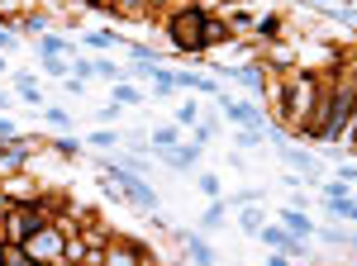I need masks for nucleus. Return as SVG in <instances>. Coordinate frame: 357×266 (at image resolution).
<instances>
[{"label": "nucleus", "mask_w": 357, "mask_h": 266, "mask_svg": "<svg viewBox=\"0 0 357 266\" xmlns=\"http://www.w3.org/2000/svg\"><path fill=\"white\" fill-rule=\"evenodd\" d=\"M357 119V72H338L324 86V109L314 124V143H343Z\"/></svg>", "instance_id": "1"}, {"label": "nucleus", "mask_w": 357, "mask_h": 266, "mask_svg": "<svg viewBox=\"0 0 357 266\" xmlns=\"http://www.w3.org/2000/svg\"><path fill=\"white\" fill-rule=\"evenodd\" d=\"M205 10L195 5V0H186V5H176L172 15H167V33H172V48L176 53H191V57H200L205 53Z\"/></svg>", "instance_id": "2"}, {"label": "nucleus", "mask_w": 357, "mask_h": 266, "mask_svg": "<svg viewBox=\"0 0 357 266\" xmlns=\"http://www.w3.org/2000/svg\"><path fill=\"white\" fill-rule=\"evenodd\" d=\"M20 247L33 257V266L38 262H62V257H67V233H62L57 224H43V228H33Z\"/></svg>", "instance_id": "3"}, {"label": "nucleus", "mask_w": 357, "mask_h": 266, "mask_svg": "<svg viewBox=\"0 0 357 266\" xmlns=\"http://www.w3.org/2000/svg\"><path fill=\"white\" fill-rule=\"evenodd\" d=\"M100 171H114V186L124 190V200H134L138 210H148V214H158V190L148 186L138 171H124V166H110V162H100Z\"/></svg>", "instance_id": "4"}, {"label": "nucleus", "mask_w": 357, "mask_h": 266, "mask_svg": "<svg viewBox=\"0 0 357 266\" xmlns=\"http://www.w3.org/2000/svg\"><path fill=\"white\" fill-rule=\"evenodd\" d=\"M257 238H262V247H272V252H281V257H305L310 247H305V238H296L291 228H281V224H262L257 228Z\"/></svg>", "instance_id": "5"}, {"label": "nucleus", "mask_w": 357, "mask_h": 266, "mask_svg": "<svg viewBox=\"0 0 357 266\" xmlns=\"http://www.w3.org/2000/svg\"><path fill=\"white\" fill-rule=\"evenodd\" d=\"M220 109H224V119L238 124V129H267V109L262 105H243L234 95H220Z\"/></svg>", "instance_id": "6"}, {"label": "nucleus", "mask_w": 357, "mask_h": 266, "mask_svg": "<svg viewBox=\"0 0 357 266\" xmlns=\"http://www.w3.org/2000/svg\"><path fill=\"white\" fill-rule=\"evenodd\" d=\"M267 138H272V148H276V152H281V162H286V166H296V171H305V176H314V171H319V162L310 157L305 148H296V143H291L286 133L267 129Z\"/></svg>", "instance_id": "7"}, {"label": "nucleus", "mask_w": 357, "mask_h": 266, "mask_svg": "<svg viewBox=\"0 0 357 266\" xmlns=\"http://www.w3.org/2000/svg\"><path fill=\"white\" fill-rule=\"evenodd\" d=\"M100 266H143V242H105V252H100Z\"/></svg>", "instance_id": "8"}, {"label": "nucleus", "mask_w": 357, "mask_h": 266, "mask_svg": "<svg viewBox=\"0 0 357 266\" xmlns=\"http://www.w3.org/2000/svg\"><path fill=\"white\" fill-rule=\"evenodd\" d=\"M172 86H176V91H200V95H215V100L224 95L220 81H215V77H200V72H172Z\"/></svg>", "instance_id": "9"}, {"label": "nucleus", "mask_w": 357, "mask_h": 266, "mask_svg": "<svg viewBox=\"0 0 357 266\" xmlns=\"http://www.w3.org/2000/svg\"><path fill=\"white\" fill-rule=\"evenodd\" d=\"M158 162H167V166H176V171H191L195 162H200V148L195 143H181V148H167V152H153Z\"/></svg>", "instance_id": "10"}, {"label": "nucleus", "mask_w": 357, "mask_h": 266, "mask_svg": "<svg viewBox=\"0 0 357 266\" xmlns=\"http://www.w3.org/2000/svg\"><path fill=\"white\" fill-rule=\"evenodd\" d=\"M324 210H329V219L357 224V195H353V190H343V195H324Z\"/></svg>", "instance_id": "11"}, {"label": "nucleus", "mask_w": 357, "mask_h": 266, "mask_svg": "<svg viewBox=\"0 0 357 266\" xmlns=\"http://www.w3.org/2000/svg\"><path fill=\"white\" fill-rule=\"evenodd\" d=\"M15 91H20V95H15V100H24V105L43 109V86H38V81H33V72H20V77H15Z\"/></svg>", "instance_id": "12"}, {"label": "nucleus", "mask_w": 357, "mask_h": 266, "mask_svg": "<svg viewBox=\"0 0 357 266\" xmlns=\"http://www.w3.org/2000/svg\"><path fill=\"white\" fill-rule=\"evenodd\" d=\"M24 162H29V143H24V138H15V143L0 148V171H20Z\"/></svg>", "instance_id": "13"}, {"label": "nucleus", "mask_w": 357, "mask_h": 266, "mask_svg": "<svg viewBox=\"0 0 357 266\" xmlns=\"http://www.w3.org/2000/svg\"><path fill=\"white\" fill-rule=\"evenodd\" d=\"M186 252H191L195 266H215V247H210L205 233H191V238H186Z\"/></svg>", "instance_id": "14"}, {"label": "nucleus", "mask_w": 357, "mask_h": 266, "mask_svg": "<svg viewBox=\"0 0 357 266\" xmlns=\"http://www.w3.org/2000/svg\"><path fill=\"white\" fill-rule=\"evenodd\" d=\"M167 148H181V129H176V124H162V129H153V143H148V152H167Z\"/></svg>", "instance_id": "15"}, {"label": "nucleus", "mask_w": 357, "mask_h": 266, "mask_svg": "<svg viewBox=\"0 0 357 266\" xmlns=\"http://www.w3.org/2000/svg\"><path fill=\"white\" fill-rule=\"evenodd\" d=\"M281 228H291L296 238H314V224H310L301 210H281Z\"/></svg>", "instance_id": "16"}, {"label": "nucleus", "mask_w": 357, "mask_h": 266, "mask_svg": "<svg viewBox=\"0 0 357 266\" xmlns=\"http://www.w3.org/2000/svg\"><path fill=\"white\" fill-rule=\"evenodd\" d=\"M67 48H72V43H67L62 33H43V38H38V53H43V57H62Z\"/></svg>", "instance_id": "17"}, {"label": "nucleus", "mask_w": 357, "mask_h": 266, "mask_svg": "<svg viewBox=\"0 0 357 266\" xmlns=\"http://www.w3.org/2000/svg\"><path fill=\"white\" fill-rule=\"evenodd\" d=\"M229 33H234V29L224 24V19H215V15H210V19H205V48H215V43H224Z\"/></svg>", "instance_id": "18"}, {"label": "nucleus", "mask_w": 357, "mask_h": 266, "mask_svg": "<svg viewBox=\"0 0 357 266\" xmlns=\"http://www.w3.org/2000/svg\"><path fill=\"white\" fill-rule=\"evenodd\" d=\"M262 224H267V219H262L257 205H243V210H238V228H243V233H257Z\"/></svg>", "instance_id": "19"}, {"label": "nucleus", "mask_w": 357, "mask_h": 266, "mask_svg": "<svg viewBox=\"0 0 357 266\" xmlns=\"http://www.w3.org/2000/svg\"><path fill=\"white\" fill-rule=\"evenodd\" d=\"M91 148H100V152L119 148V129H96V133H91Z\"/></svg>", "instance_id": "20"}, {"label": "nucleus", "mask_w": 357, "mask_h": 266, "mask_svg": "<svg viewBox=\"0 0 357 266\" xmlns=\"http://www.w3.org/2000/svg\"><path fill=\"white\" fill-rule=\"evenodd\" d=\"M224 210H229L224 200H210V210H205V219H200V228H205V233H210V228H220V224H224Z\"/></svg>", "instance_id": "21"}, {"label": "nucleus", "mask_w": 357, "mask_h": 266, "mask_svg": "<svg viewBox=\"0 0 357 266\" xmlns=\"http://www.w3.org/2000/svg\"><path fill=\"white\" fill-rule=\"evenodd\" d=\"M20 33H33V38H43V33H48V15H24V19H20Z\"/></svg>", "instance_id": "22"}, {"label": "nucleus", "mask_w": 357, "mask_h": 266, "mask_svg": "<svg viewBox=\"0 0 357 266\" xmlns=\"http://www.w3.org/2000/svg\"><path fill=\"white\" fill-rule=\"evenodd\" d=\"M86 43L105 53V48H119V33H110V29H96V33H86Z\"/></svg>", "instance_id": "23"}, {"label": "nucleus", "mask_w": 357, "mask_h": 266, "mask_svg": "<svg viewBox=\"0 0 357 266\" xmlns=\"http://www.w3.org/2000/svg\"><path fill=\"white\" fill-rule=\"evenodd\" d=\"M191 129H195V138H191V143H195V148H205V143L215 138V129H220V124H215V119H195Z\"/></svg>", "instance_id": "24"}, {"label": "nucleus", "mask_w": 357, "mask_h": 266, "mask_svg": "<svg viewBox=\"0 0 357 266\" xmlns=\"http://www.w3.org/2000/svg\"><path fill=\"white\" fill-rule=\"evenodd\" d=\"M5 266H33V257H29L20 242H5Z\"/></svg>", "instance_id": "25"}, {"label": "nucleus", "mask_w": 357, "mask_h": 266, "mask_svg": "<svg viewBox=\"0 0 357 266\" xmlns=\"http://www.w3.org/2000/svg\"><path fill=\"white\" fill-rule=\"evenodd\" d=\"M138 100H143V91H134L129 81H119V86H114V105H138Z\"/></svg>", "instance_id": "26"}, {"label": "nucleus", "mask_w": 357, "mask_h": 266, "mask_svg": "<svg viewBox=\"0 0 357 266\" xmlns=\"http://www.w3.org/2000/svg\"><path fill=\"white\" fill-rule=\"evenodd\" d=\"M281 33V15H262L257 19V38H276Z\"/></svg>", "instance_id": "27"}, {"label": "nucleus", "mask_w": 357, "mask_h": 266, "mask_svg": "<svg viewBox=\"0 0 357 266\" xmlns=\"http://www.w3.org/2000/svg\"><path fill=\"white\" fill-rule=\"evenodd\" d=\"M53 152L57 157H82V143L77 138H53Z\"/></svg>", "instance_id": "28"}, {"label": "nucleus", "mask_w": 357, "mask_h": 266, "mask_svg": "<svg viewBox=\"0 0 357 266\" xmlns=\"http://www.w3.org/2000/svg\"><path fill=\"white\" fill-rule=\"evenodd\" d=\"M43 72H48V77H57V81H67V77H72V67H67L62 57H43Z\"/></svg>", "instance_id": "29"}, {"label": "nucleus", "mask_w": 357, "mask_h": 266, "mask_svg": "<svg viewBox=\"0 0 357 266\" xmlns=\"http://www.w3.org/2000/svg\"><path fill=\"white\" fill-rule=\"evenodd\" d=\"M262 138H267L262 129H238V133H234V143H238V148H257Z\"/></svg>", "instance_id": "30"}, {"label": "nucleus", "mask_w": 357, "mask_h": 266, "mask_svg": "<svg viewBox=\"0 0 357 266\" xmlns=\"http://www.w3.org/2000/svg\"><path fill=\"white\" fill-rule=\"evenodd\" d=\"M43 119H48V124H53V129H72V114H67V109H43Z\"/></svg>", "instance_id": "31"}, {"label": "nucleus", "mask_w": 357, "mask_h": 266, "mask_svg": "<svg viewBox=\"0 0 357 266\" xmlns=\"http://www.w3.org/2000/svg\"><path fill=\"white\" fill-rule=\"evenodd\" d=\"M96 77H105V81H114V77H124V67H114L110 57H96Z\"/></svg>", "instance_id": "32"}, {"label": "nucleus", "mask_w": 357, "mask_h": 266, "mask_svg": "<svg viewBox=\"0 0 357 266\" xmlns=\"http://www.w3.org/2000/svg\"><path fill=\"white\" fill-rule=\"evenodd\" d=\"M195 119H200V105H195V100L176 105V124H195Z\"/></svg>", "instance_id": "33"}, {"label": "nucleus", "mask_w": 357, "mask_h": 266, "mask_svg": "<svg viewBox=\"0 0 357 266\" xmlns=\"http://www.w3.org/2000/svg\"><path fill=\"white\" fill-rule=\"evenodd\" d=\"M200 190H205L210 200H220V176H215V171H200Z\"/></svg>", "instance_id": "34"}, {"label": "nucleus", "mask_w": 357, "mask_h": 266, "mask_svg": "<svg viewBox=\"0 0 357 266\" xmlns=\"http://www.w3.org/2000/svg\"><path fill=\"white\" fill-rule=\"evenodd\" d=\"M15 138H20V129H15V119H5V114H0V143H15Z\"/></svg>", "instance_id": "35"}, {"label": "nucleus", "mask_w": 357, "mask_h": 266, "mask_svg": "<svg viewBox=\"0 0 357 266\" xmlns=\"http://www.w3.org/2000/svg\"><path fill=\"white\" fill-rule=\"evenodd\" d=\"M15 43H20V33H15V29H5V24H0V53H10Z\"/></svg>", "instance_id": "36"}, {"label": "nucleus", "mask_w": 357, "mask_h": 266, "mask_svg": "<svg viewBox=\"0 0 357 266\" xmlns=\"http://www.w3.org/2000/svg\"><path fill=\"white\" fill-rule=\"evenodd\" d=\"M114 114H119V105H114V100H110V105H100V114H96V119H100V124H110Z\"/></svg>", "instance_id": "37"}, {"label": "nucleus", "mask_w": 357, "mask_h": 266, "mask_svg": "<svg viewBox=\"0 0 357 266\" xmlns=\"http://www.w3.org/2000/svg\"><path fill=\"white\" fill-rule=\"evenodd\" d=\"M267 266H291V257H281V252H272V257H267Z\"/></svg>", "instance_id": "38"}, {"label": "nucleus", "mask_w": 357, "mask_h": 266, "mask_svg": "<svg viewBox=\"0 0 357 266\" xmlns=\"http://www.w3.org/2000/svg\"><path fill=\"white\" fill-rule=\"evenodd\" d=\"M10 105H15V95H5V91H0V114H5Z\"/></svg>", "instance_id": "39"}, {"label": "nucleus", "mask_w": 357, "mask_h": 266, "mask_svg": "<svg viewBox=\"0 0 357 266\" xmlns=\"http://www.w3.org/2000/svg\"><path fill=\"white\" fill-rule=\"evenodd\" d=\"M143 5H148V10H158V5H167V0H143Z\"/></svg>", "instance_id": "40"}, {"label": "nucleus", "mask_w": 357, "mask_h": 266, "mask_svg": "<svg viewBox=\"0 0 357 266\" xmlns=\"http://www.w3.org/2000/svg\"><path fill=\"white\" fill-rule=\"evenodd\" d=\"M348 247H357V228H353V233H348Z\"/></svg>", "instance_id": "41"}, {"label": "nucleus", "mask_w": 357, "mask_h": 266, "mask_svg": "<svg viewBox=\"0 0 357 266\" xmlns=\"http://www.w3.org/2000/svg\"><path fill=\"white\" fill-rule=\"evenodd\" d=\"M5 72H10V62H5V57H0V77H5Z\"/></svg>", "instance_id": "42"}, {"label": "nucleus", "mask_w": 357, "mask_h": 266, "mask_svg": "<svg viewBox=\"0 0 357 266\" xmlns=\"http://www.w3.org/2000/svg\"><path fill=\"white\" fill-rule=\"evenodd\" d=\"M348 24H353V29H357V5H353V19H348Z\"/></svg>", "instance_id": "43"}, {"label": "nucleus", "mask_w": 357, "mask_h": 266, "mask_svg": "<svg viewBox=\"0 0 357 266\" xmlns=\"http://www.w3.org/2000/svg\"><path fill=\"white\" fill-rule=\"evenodd\" d=\"M53 266H77V262H53Z\"/></svg>", "instance_id": "44"}]
</instances>
